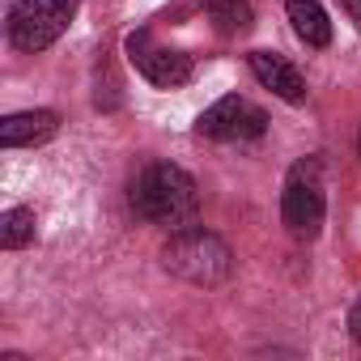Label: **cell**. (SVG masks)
Here are the masks:
<instances>
[{"mask_svg": "<svg viewBox=\"0 0 361 361\" xmlns=\"http://www.w3.org/2000/svg\"><path fill=\"white\" fill-rule=\"evenodd\" d=\"M289 22L306 47H327L331 43V22L319 0H289Z\"/></svg>", "mask_w": 361, "mask_h": 361, "instance_id": "9", "label": "cell"}, {"mask_svg": "<svg viewBox=\"0 0 361 361\" xmlns=\"http://www.w3.org/2000/svg\"><path fill=\"white\" fill-rule=\"evenodd\" d=\"M348 9H353V13H357V18H361V0H348Z\"/></svg>", "mask_w": 361, "mask_h": 361, "instance_id": "13", "label": "cell"}, {"mask_svg": "<svg viewBox=\"0 0 361 361\" xmlns=\"http://www.w3.org/2000/svg\"><path fill=\"white\" fill-rule=\"evenodd\" d=\"M204 9L213 13V22H217L226 35L251 30V0H204Z\"/></svg>", "mask_w": 361, "mask_h": 361, "instance_id": "10", "label": "cell"}, {"mask_svg": "<svg viewBox=\"0 0 361 361\" xmlns=\"http://www.w3.org/2000/svg\"><path fill=\"white\" fill-rule=\"evenodd\" d=\"M161 264L166 272H174L178 281H192V285H221L234 268V255L230 247L209 234V230H196V226H183L174 230V238L166 243L161 251Z\"/></svg>", "mask_w": 361, "mask_h": 361, "instance_id": "2", "label": "cell"}, {"mask_svg": "<svg viewBox=\"0 0 361 361\" xmlns=\"http://www.w3.org/2000/svg\"><path fill=\"white\" fill-rule=\"evenodd\" d=\"M132 204L153 226L183 230L196 217V204H200L196 178L183 166H174V161H153V166L140 170V178L132 183Z\"/></svg>", "mask_w": 361, "mask_h": 361, "instance_id": "1", "label": "cell"}, {"mask_svg": "<svg viewBox=\"0 0 361 361\" xmlns=\"http://www.w3.org/2000/svg\"><path fill=\"white\" fill-rule=\"evenodd\" d=\"M56 128H60L56 111H22V115H9L5 123H0V145H5V149L39 145L47 136H56Z\"/></svg>", "mask_w": 361, "mask_h": 361, "instance_id": "8", "label": "cell"}, {"mask_svg": "<svg viewBox=\"0 0 361 361\" xmlns=\"http://www.w3.org/2000/svg\"><path fill=\"white\" fill-rule=\"evenodd\" d=\"M348 327H353V340H361V302L353 306V314H348Z\"/></svg>", "mask_w": 361, "mask_h": 361, "instance_id": "12", "label": "cell"}, {"mask_svg": "<svg viewBox=\"0 0 361 361\" xmlns=\"http://www.w3.org/2000/svg\"><path fill=\"white\" fill-rule=\"evenodd\" d=\"M128 47H132V60L140 64V73H145L153 85H161V90H174V85H183V81L192 77V56H183V51H170V47L145 51V39H140V35H132Z\"/></svg>", "mask_w": 361, "mask_h": 361, "instance_id": "6", "label": "cell"}, {"mask_svg": "<svg viewBox=\"0 0 361 361\" xmlns=\"http://www.w3.org/2000/svg\"><path fill=\"white\" fill-rule=\"evenodd\" d=\"M77 13V0H22L9 18V35H13V47L22 51H43L51 47L68 22Z\"/></svg>", "mask_w": 361, "mask_h": 361, "instance_id": "3", "label": "cell"}, {"mask_svg": "<svg viewBox=\"0 0 361 361\" xmlns=\"http://www.w3.org/2000/svg\"><path fill=\"white\" fill-rule=\"evenodd\" d=\"M264 111L259 106H251L247 98H221V102H213L200 119H196V132L200 136H209V140H243V136H259L264 132Z\"/></svg>", "mask_w": 361, "mask_h": 361, "instance_id": "5", "label": "cell"}, {"mask_svg": "<svg viewBox=\"0 0 361 361\" xmlns=\"http://www.w3.org/2000/svg\"><path fill=\"white\" fill-rule=\"evenodd\" d=\"M281 217L289 226V234L298 238H314L323 226V188H319V166H298L285 183V200H281Z\"/></svg>", "mask_w": 361, "mask_h": 361, "instance_id": "4", "label": "cell"}, {"mask_svg": "<svg viewBox=\"0 0 361 361\" xmlns=\"http://www.w3.org/2000/svg\"><path fill=\"white\" fill-rule=\"evenodd\" d=\"M26 243H35V213L30 209H9L5 217H0V247L18 251Z\"/></svg>", "mask_w": 361, "mask_h": 361, "instance_id": "11", "label": "cell"}, {"mask_svg": "<svg viewBox=\"0 0 361 361\" xmlns=\"http://www.w3.org/2000/svg\"><path fill=\"white\" fill-rule=\"evenodd\" d=\"M357 153H361V136H357Z\"/></svg>", "mask_w": 361, "mask_h": 361, "instance_id": "14", "label": "cell"}, {"mask_svg": "<svg viewBox=\"0 0 361 361\" xmlns=\"http://www.w3.org/2000/svg\"><path fill=\"white\" fill-rule=\"evenodd\" d=\"M251 73H255L272 94H281L285 102H302V98H306L302 73H298L285 56H276V51H251Z\"/></svg>", "mask_w": 361, "mask_h": 361, "instance_id": "7", "label": "cell"}]
</instances>
